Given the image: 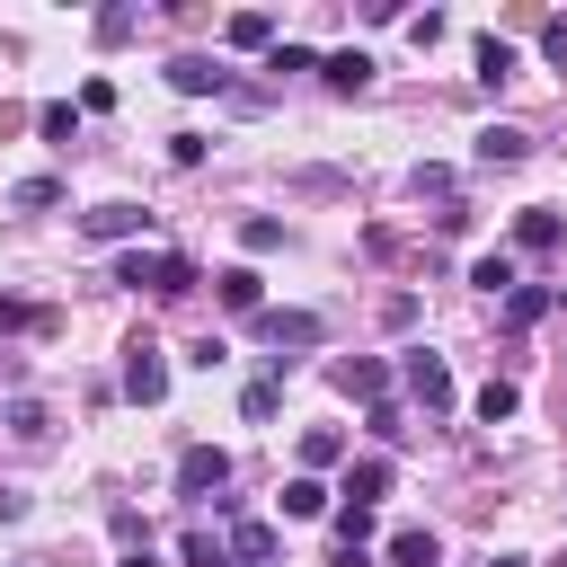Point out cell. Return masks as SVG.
<instances>
[{
    "label": "cell",
    "mask_w": 567,
    "mask_h": 567,
    "mask_svg": "<svg viewBox=\"0 0 567 567\" xmlns=\"http://www.w3.org/2000/svg\"><path fill=\"white\" fill-rule=\"evenodd\" d=\"M434 558H443V549H434V532H416V523H408V532H390V567H434Z\"/></svg>",
    "instance_id": "ac0fdd59"
},
{
    "label": "cell",
    "mask_w": 567,
    "mask_h": 567,
    "mask_svg": "<svg viewBox=\"0 0 567 567\" xmlns=\"http://www.w3.org/2000/svg\"><path fill=\"white\" fill-rule=\"evenodd\" d=\"M514 239H523V248H532V257H540V248H558V239H567V221H558V213H540V204H532V213H523V221H514Z\"/></svg>",
    "instance_id": "e0dca14e"
},
{
    "label": "cell",
    "mask_w": 567,
    "mask_h": 567,
    "mask_svg": "<svg viewBox=\"0 0 567 567\" xmlns=\"http://www.w3.org/2000/svg\"><path fill=\"white\" fill-rule=\"evenodd\" d=\"M319 80H328L337 97H354V89H372V53H328V62H319Z\"/></svg>",
    "instance_id": "8fae6325"
},
{
    "label": "cell",
    "mask_w": 567,
    "mask_h": 567,
    "mask_svg": "<svg viewBox=\"0 0 567 567\" xmlns=\"http://www.w3.org/2000/svg\"><path fill=\"white\" fill-rule=\"evenodd\" d=\"M496 567H532V558H496Z\"/></svg>",
    "instance_id": "1f68e13d"
},
{
    "label": "cell",
    "mask_w": 567,
    "mask_h": 567,
    "mask_svg": "<svg viewBox=\"0 0 567 567\" xmlns=\"http://www.w3.org/2000/svg\"><path fill=\"white\" fill-rule=\"evenodd\" d=\"M549 567H567V549H558V558H549Z\"/></svg>",
    "instance_id": "d6a6232c"
},
{
    "label": "cell",
    "mask_w": 567,
    "mask_h": 567,
    "mask_svg": "<svg viewBox=\"0 0 567 567\" xmlns=\"http://www.w3.org/2000/svg\"><path fill=\"white\" fill-rule=\"evenodd\" d=\"M221 35H230L239 53H266V44H275V18H266V9H239V18L221 27Z\"/></svg>",
    "instance_id": "2e32d148"
},
{
    "label": "cell",
    "mask_w": 567,
    "mask_h": 567,
    "mask_svg": "<svg viewBox=\"0 0 567 567\" xmlns=\"http://www.w3.org/2000/svg\"><path fill=\"white\" fill-rule=\"evenodd\" d=\"M124 567H151V549H124Z\"/></svg>",
    "instance_id": "4dcf8cb0"
},
{
    "label": "cell",
    "mask_w": 567,
    "mask_h": 567,
    "mask_svg": "<svg viewBox=\"0 0 567 567\" xmlns=\"http://www.w3.org/2000/svg\"><path fill=\"white\" fill-rule=\"evenodd\" d=\"M478 80H487V89L514 80V44H505V35H478Z\"/></svg>",
    "instance_id": "d6986e66"
},
{
    "label": "cell",
    "mask_w": 567,
    "mask_h": 567,
    "mask_svg": "<svg viewBox=\"0 0 567 567\" xmlns=\"http://www.w3.org/2000/svg\"><path fill=\"white\" fill-rule=\"evenodd\" d=\"M115 284H133V292H195V257H177V248H124Z\"/></svg>",
    "instance_id": "6da1fadb"
},
{
    "label": "cell",
    "mask_w": 567,
    "mask_h": 567,
    "mask_svg": "<svg viewBox=\"0 0 567 567\" xmlns=\"http://www.w3.org/2000/svg\"><path fill=\"white\" fill-rule=\"evenodd\" d=\"M337 461H346V434H337V425H310V434H301V478H319V470H337Z\"/></svg>",
    "instance_id": "4fadbf2b"
},
{
    "label": "cell",
    "mask_w": 567,
    "mask_h": 567,
    "mask_svg": "<svg viewBox=\"0 0 567 567\" xmlns=\"http://www.w3.org/2000/svg\"><path fill=\"white\" fill-rule=\"evenodd\" d=\"M328 567H372V549H346V540H337V558H328Z\"/></svg>",
    "instance_id": "f546056e"
},
{
    "label": "cell",
    "mask_w": 567,
    "mask_h": 567,
    "mask_svg": "<svg viewBox=\"0 0 567 567\" xmlns=\"http://www.w3.org/2000/svg\"><path fill=\"white\" fill-rule=\"evenodd\" d=\"M35 133H44V142H71L80 115H71V106H35Z\"/></svg>",
    "instance_id": "484cf974"
},
{
    "label": "cell",
    "mask_w": 567,
    "mask_h": 567,
    "mask_svg": "<svg viewBox=\"0 0 567 567\" xmlns=\"http://www.w3.org/2000/svg\"><path fill=\"white\" fill-rule=\"evenodd\" d=\"M168 89H177V97H204V89H230V71H221L213 53H177V62H168Z\"/></svg>",
    "instance_id": "8992f818"
},
{
    "label": "cell",
    "mask_w": 567,
    "mask_h": 567,
    "mask_svg": "<svg viewBox=\"0 0 567 567\" xmlns=\"http://www.w3.org/2000/svg\"><path fill=\"white\" fill-rule=\"evenodd\" d=\"M540 53H549V62H567V18H540Z\"/></svg>",
    "instance_id": "f1b7e54d"
},
{
    "label": "cell",
    "mask_w": 567,
    "mask_h": 567,
    "mask_svg": "<svg viewBox=\"0 0 567 567\" xmlns=\"http://www.w3.org/2000/svg\"><path fill=\"white\" fill-rule=\"evenodd\" d=\"M186 567H239V558H230L213 532H186Z\"/></svg>",
    "instance_id": "d4e9b609"
},
{
    "label": "cell",
    "mask_w": 567,
    "mask_h": 567,
    "mask_svg": "<svg viewBox=\"0 0 567 567\" xmlns=\"http://www.w3.org/2000/svg\"><path fill=\"white\" fill-rule=\"evenodd\" d=\"M239 248H248V257L284 248V221H275V213H248V221H239Z\"/></svg>",
    "instance_id": "44dd1931"
},
{
    "label": "cell",
    "mask_w": 567,
    "mask_h": 567,
    "mask_svg": "<svg viewBox=\"0 0 567 567\" xmlns=\"http://www.w3.org/2000/svg\"><path fill=\"white\" fill-rule=\"evenodd\" d=\"M540 310H549V292H540V284H514V292H505V328H532Z\"/></svg>",
    "instance_id": "603a6c76"
},
{
    "label": "cell",
    "mask_w": 567,
    "mask_h": 567,
    "mask_svg": "<svg viewBox=\"0 0 567 567\" xmlns=\"http://www.w3.org/2000/svg\"><path fill=\"white\" fill-rule=\"evenodd\" d=\"M257 337H266L275 354H284V346H292V354H310V346H319V310H266V319H257Z\"/></svg>",
    "instance_id": "5b68a950"
},
{
    "label": "cell",
    "mask_w": 567,
    "mask_h": 567,
    "mask_svg": "<svg viewBox=\"0 0 567 567\" xmlns=\"http://www.w3.org/2000/svg\"><path fill=\"white\" fill-rule=\"evenodd\" d=\"M221 478H230V452L221 443H186L177 452V496H213Z\"/></svg>",
    "instance_id": "277c9868"
},
{
    "label": "cell",
    "mask_w": 567,
    "mask_h": 567,
    "mask_svg": "<svg viewBox=\"0 0 567 567\" xmlns=\"http://www.w3.org/2000/svg\"><path fill=\"white\" fill-rule=\"evenodd\" d=\"M284 514H292V523L328 514V487H319V478H284Z\"/></svg>",
    "instance_id": "ffe728a7"
},
{
    "label": "cell",
    "mask_w": 567,
    "mask_h": 567,
    "mask_svg": "<svg viewBox=\"0 0 567 567\" xmlns=\"http://www.w3.org/2000/svg\"><path fill=\"white\" fill-rule=\"evenodd\" d=\"M9 434H18V443H44V408L18 399V408H9Z\"/></svg>",
    "instance_id": "83f0119b"
},
{
    "label": "cell",
    "mask_w": 567,
    "mask_h": 567,
    "mask_svg": "<svg viewBox=\"0 0 567 567\" xmlns=\"http://www.w3.org/2000/svg\"><path fill=\"white\" fill-rule=\"evenodd\" d=\"M9 204H18V213H44V204H62V186H53V177H27Z\"/></svg>",
    "instance_id": "4316f807"
},
{
    "label": "cell",
    "mask_w": 567,
    "mask_h": 567,
    "mask_svg": "<svg viewBox=\"0 0 567 567\" xmlns=\"http://www.w3.org/2000/svg\"><path fill=\"white\" fill-rule=\"evenodd\" d=\"M514 408H523V390H514V381H487V390H478V416H487V425H505Z\"/></svg>",
    "instance_id": "cb8c5ba5"
},
{
    "label": "cell",
    "mask_w": 567,
    "mask_h": 567,
    "mask_svg": "<svg viewBox=\"0 0 567 567\" xmlns=\"http://www.w3.org/2000/svg\"><path fill=\"white\" fill-rule=\"evenodd\" d=\"M478 159H487V168H514V159H532V133H523V124H487V133H478Z\"/></svg>",
    "instance_id": "ba28073f"
},
{
    "label": "cell",
    "mask_w": 567,
    "mask_h": 567,
    "mask_svg": "<svg viewBox=\"0 0 567 567\" xmlns=\"http://www.w3.org/2000/svg\"><path fill=\"white\" fill-rule=\"evenodd\" d=\"M275 408H284V354H275V372H257V381L239 390V416H248V425H266Z\"/></svg>",
    "instance_id": "30bf717a"
},
{
    "label": "cell",
    "mask_w": 567,
    "mask_h": 567,
    "mask_svg": "<svg viewBox=\"0 0 567 567\" xmlns=\"http://www.w3.org/2000/svg\"><path fill=\"white\" fill-rule=\"evenodd\" d=\"M390 496V461H346V505H381Z\"/></svg>",
    "instance_id": "5bb4252c"
},
{
    "label": "cell",
    "mask_w": 567,
    "mask_h": 567,
    "mask_svg": "<svg viewBox=\"0 0 567 567\" xmlns=\"http://www.w3.org/2000/svg\"><path fill=\"white\" fill-rule=\"evenodd\" d=\"M213 284H221V310H239V319L266 310V275H257V266H221Z\"/></svg>",
    "instance_id": "52a82bcc"
},
{
    "label": "cell",
    "mask_w": 567,
    "mask_h": 567,
    "mask_svg": "<svg viewBox=\"0 0 567 567\" xmlns=\"http://www.w3.org/2000/svg\"><path fill=\"white\" fill-rule=\"evenodd\" d=\"M470 284H478V292H514L523 275H514V257L496 248V257H478V266H470Z\"/></svg>",
    "instance_id": "7402d4cb"
},
{
    "label": "cell",
    "mask_w": 567,
    "mask_h": 567,
    "mask_svg": "<svg viewBox=\"0 0 567 567\" xmlns=\"http://www.w3.org/2000/svg\"><path fill=\"white\" fill-rule=\"evenodd\" d=\"M337 381H346V390H354V399H372V408H381V399H390V363H381V354H354V363H346V372H337Z\"/></svg>",
    "instance_id": "7c38bea8"
},
{
    "label": "cell",
    "mask_w": 567,
    "mask_h": 567,
    "mask_svg": "<svg viewBox=\"0 0 567 567\" xmlns=\"http://www.w3.org/2000/svg\"><path fill=\"white\" fill-rule=\"evenodd\" d=\"M399 372H408V399H416L425 416H443V408H452V372H443V354L408 346V363H399Z\"/></svg>",
    "instance_id": "3957f363"
},
{
    "label": "cell",
    "mask_w": 567,
    "mask_h": 567,
    "mask_svg": "<svg viewBox=\"0 0 567 567\" xmlns=\"http://www.w3.org/2000/svg\"><path fill=\"white\" fill-rule=\"evenodd\" d=\"M124 399H133V408H159V399H168V354H159L151 337L124 346Z\"/></svg>",
    "instance_id": "7a4b0ae2"
},
{
    "label": "cell",
    "mask_w": 567,
    "mask_h": 567,
    "mask_svg": "<svg viewBox=\"0 0 567 567\" xmlns=\"http://www.w3.org/2000/svg\"><path fill=\"white\" fill-rule=\"evenodd\" d=\"M230 558L239 567H266L275 558V523H230Z\"/></svg>",
    "instance_id": "9a60e30c"
},
{
    "label": "cell",
    "mask_w": 567,
    "mask_h": 567,
    "mask_svg": "<svg viewBox=\"0 0 567 567\" xmlns=\"http://www.w3.org/2000/svg\"><path fill=\"white\" fill-rule=\"evenodd\" d=\"M80 230H89V239H133V230H151V213H142V204H97Z\"/></svg>",
    "instance_id": "9c48e42d"
}]
</instances>
